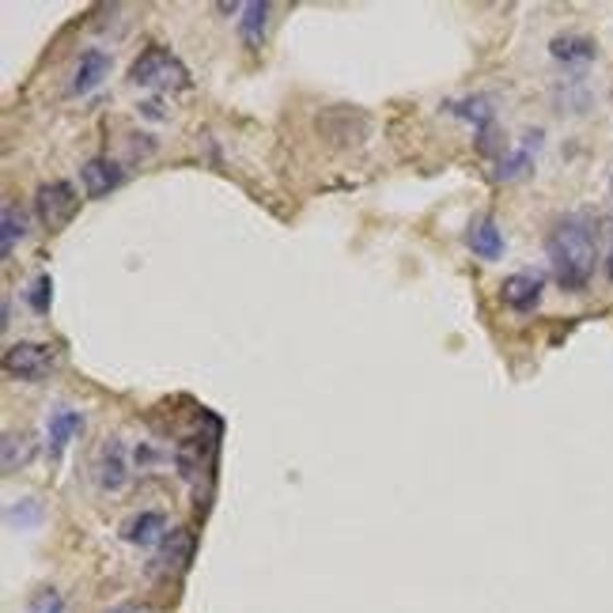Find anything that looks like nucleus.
I'll list each match as a JSON object with an SVG mask.
<instances>
[{
  "mask_svg": "<svg viewBox=\"0 0 613 613\" xmlns=\"http://www.w3.org/2000/svg\"><path fill=\"white\" fill-rule=\"evenodd\" d=\"M545 254L561 289L584 292L591 284L594 266H599V243H594V231L584 217H564L561 224L549 231Z\"/></svg>",
  "mask_w": 613,
  "mask_h": 613,
  "instance_id": "nucleus-1",
  "label": "nucleus"
},
{
  "mask_svg": "<svg viewBox=\"0 0 613 613\" xmlns=\"http://www.w3.org/2000/svg\"><path fill=\"white\" fill-rule=\"evenodd\" d=\"M130 79L137 87H152V91H186L189 69L174 58L167 46H148L130 69Z\"/></svg>",
  "mask_w": 613,
  "mask_h": 613,
  "instance_id": "nucleus-2",
  "label": "nucleus"
},
{
  "mask_svg": "<svg viewBox=\"0 0 613 613\" xmlns=\"http://www.w3.org/2000/svg\"><path fill=\"white\" fill-rule=\"evenodd\" d=\"M4 371L8 379L20 383H42L58 371V345L50 341H15L4 348Z\"/></svg>",
  "mask_w": 613,
  "mask_h": 613,
  "instance_id": "nucleus-3",
  "label": "nucleus"
},
{
  "mask_svg": "<svg viewBox=\"0 0 613 613\" xmlns=\"http://www.w3.org/2000/svg\"><path fill=\"white\" fill-rule=\"evenodd\" d=\"M35 212H38V220H42L46 231L69 228L76 220V212H79L76 186H73V182H65V179L42 182V186H38V194H35Z\"/></svg>",
  "mask_w": 613,
  "mask_h": 613,
  "instance_id": "nucleus-4",
  "label": "nucleus"
},
{
  "mask_svg": "<svg viewBox=\"0 0 613 613\" xmlns=\"http://www.w3.org/2000/svg\"><path fill=\"white\" fill-rule=\"evenodd\" d=\"M130 481V462H125V443L122 440H107L95 455V485L102 492H118Z\"/></svg>",
  "mask_w": 613,
  "mask_h": 613,
  "instance_id": "nucleus-5",
  "label": "nucleus"
},
{
  "mask_svg": "<svg viewBox=\"0 0 613 613\" xmlns=\"http://www.w3.org/2000/svg\"><path fill=\"white\" fill-rule=\"evenodd\" d=\"M541 292H545V281L538 273H512L504 284H500V299L504 307H512L515 315H530L541 304Z\"/></svg>",
  "mask_w": 613,
  "mask_h": 613,
  "instance_id": "nucleus-6",
  "label": "nucleus"
},
{
  "mask_svg": "<svg viewBox=\"0 0 613 613\" xmlns=\"http://www.w3.org/2000/svg\"><path fill=\"white\" fill-rule=\"evenodd\" d=\"M79 182H84V194L87 197H110L118 186L125 182V171L107 156H95L79 167Z\"/></svg>",
  "mask_w": 613,
  "mask_h": 613,
  "instance_id": "nucleus-7",
  "label": "nucleus"
},
{
  "mask_svg": "<svg viewBox=\"0 0 613 613\" xmlns=\"http://www.w3.org/2000/svg\"><path fill=\"white\" fill-rule=\"evenodd\" d=\"M84 432V413L76 409H53L46 420V443H50V458H61V451Z\"/></svg>",
  "mask_w": 613,
  "mask_h": 613,
  "instance_id": "nucleus-8",
  "label": "nucleus"
},
{
  "mask_svg": "<svg viewBox=\"0 0 613 613\" xmlns=\"http://www.w3.org/2000/svg\"><path fill=\"white\" fill-rule=\"evenodd\" d=\"M110 76V58L102 50H84L73 73V95H87Z\"/></svg>",
  "mask_w": 613,
  "mask_h": 613,
  "instance_id": "nucleus-9",
  "label": "nucleus"
},
{
  "mask_svg": "<svg viewBox=\"0 0 613 613\" xmlns=\"http://www.w3.org/2000/svg\"><path fill=\"white\" fill-rule=\"evenodd\" d=\"M466 243H469V250H474L477 258H485V261H496L500 254H504V235H500V228H496V220H492V217L469 224Z\"/></svg>",
  "mask_w": 613,
  "mask_h": 613,
  "instance_id": "nucleus-10",
  "label": "nucleus"
},
{
  "mask_svg": "<svg viewBox=\"0 0 613 613\" xmlns=\"http://www.w3.org/2000/svg\"><path fill=\"white\" fill-rule=\"evenodd\" d=\"M549 53H553L556 61H564V65H587V61L599 58V46L587 35H556L553 42H549Z\"/></svg>",
  "mask_w": 613,
  "mask_h": 613,
  "instance_id": "nucleus-11",
  "label": "nucleus"
},
{
  "mask_svg": "<svg viewBox=\"0 0 613 613\" xmlns=\"http://www.w3.org/2000/svg\"><path fill=\"white\" fill-rule=\"evenodd\" d=\"M122 538L130 541V545H156L159 538H167V515H159V512L133 515L122 527Z\"/></svg>",
  "mask_w": 613,
  "mask_h": 613,
  "instance_id": "nucleus-12",
  "label": "nucleus"
},
{
  "mask_svg": "<svg viewBox=\"0 0 613 613\" xmlns=\"http://www.w3.org/2000/svg\"><path fill=\"white\" fill-rule=\"evenodd\" d=\"M269 12H273V8H269L266 0H254V4L243 8V20H238V35H243V42L250 46V50H258L261 38H266Z\"/></svg>",
  "mask_w": 613,
  "mask_h": 613,
  "instance_id": "nucleus-13",
  "label": "nucleus"
},
{
  "mask_svg": "<svg viewBox=\"0 0 613 613\" xmlns=\"http://www.w3.org/2000/svg\"><path fill=\"white\" fill-rule=\"evenodd\" d=\"M189 553H194V538L186 535V530H171V535L163 538V549H159V556L156 561L163 564V568H171V564H186L189 561ZM156 564V568H159Z\"/></svg>",
  "mask_w": 613,
  "mask_h": 613,
  "instance_id": "nucleus-14",
  "label": "nucleus"
},
{
  "mask_svg": "<svg viewBox=\"0 0 613 613\" xmlns=\"http://www.w3.org/2000/svg\"><path fill=\"white\" fill-rule=\"evenodd\" d=\"M35 458V440H30L27 432H8L4 436V474H15V469H23L27 462Z\"/></svg>",
  "mask_w": 613,
  "mask_h": 613,
  "instance_id": "nucleus-15",
  "label": "nucleus"
},
{
  "mask_svg": "<svg viewBox=\"0 0 613 613\" xmlns=\"http://www.w3.org/2000/svg\"><path fill=\"white\" fill-rule=\"evenodd\" d=\"M530 145H538V133H535V140H527V145L515 148V152L507 156V159H500V167H496V179L500 182L519 179V174H527L530 167H535V152H530Z\"/></svg>",
  "mask_w": 613,
  "mask_h": 613,
  "instance_id": "nucleus-16",
  "label": "nucleus"
},
{
  "mask_svg": "<svg viewBox=\"0 0 613 613\" xmlns=\"http://www.w3.org/2000/svg\"><path fill=\"white\" fill-rule=\"evenodd\" d=\"M23 235H27V212L20 205H4V254H12Z\"/></svg>",
  "mask_w": 613,
  "mask_h": 613,
  "instance_id": "nucleus-17",
  "label": "nucleus"
},
{
  "mask_svg": "<svg viewBox=\"0 0 613 613\" xmlns=\"http://www.w3.org/2000/svg\"><path fill=\"white\" fill-rule=\"evenodd\" d=\"M451 114L469 118V122H474V125H481V130H489L492 107H489V99H466V102H451Z\"/></svg>",
  "mask_w": 613,
  "mask_h": 613,
  "instance_id": "nucleus-18",
  "label": "nucleus"
},
{
  "mask_svg": "<svg viewBox=\"0 0 613 613\" xmlns=\"http://www.w3.org/2000/svg\"><path fill=\"white\" fill-rule=\"evenodd\" d=\"M27 304H30V310H38V315H46V310H50V304H53V281L46 273L35 277V284L27 289Z\"/></svg>",
  "mask_w": 613,
  "mask_h": 613,
  "instance_id": "nucleus-19",
  "label": "nucleus"
},
{
  "mask_svg": "<svg viewBox=\"0 0 613 613\" xmlns=\"http://www.w3.org/2000/svg\"><path fill=\"white\" fill-rule=\"evenodd\" d=\"M27 613H65V599H61V594L53 591V587H42V591H38L35 599H30Z\"/></svg>",
  "mask_w": 613,
  "mask_h": 613,
  "instance_id": "nucleus-20",
  "label": "nucleus"
},
{
  "mask_svg": "<svg viewBox=\"0 0 613 613\" xmlns=\"http://www.w3.org/2000/svg\"><path fill=\"white\" fill-rule=\"evenodd\" d=\"M606 277H610V284H613V254L606 258Z\"/></svg>",
  "mask_w": 613,
  "mask_h": 613,
  "instance_id": "nucleus-21",
  "label": "nucleus"
},
{
  "mask_svg": "<svg viewBox=\"0 0 613 613\" xmlns=\"http://www.w3.org/2000/svg\"><path fill=\"white\" fill-rule=\"evenodd\" d=\"M114 613H130V610H114Z\"/></svg>",
  "mask_w": 613,
  "mask_h": 613,
  "instance_id": "nucleus-22",
  "label": "nucleus"
}]
</instances>
